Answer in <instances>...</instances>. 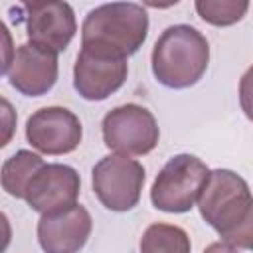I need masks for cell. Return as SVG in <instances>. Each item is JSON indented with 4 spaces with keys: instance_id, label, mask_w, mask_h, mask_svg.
<instances>
[{
    "instance_id": "obj_5",
    "label": "cell",
    "mask_w": 253,
    "mask_h": 253,
    "mask_svg": "<svg viewBox=\"0 0 253 253\" xmlns=\"http://www.w3.org/2000/svg\"><path fill=\"white\" fill-rule=\"evenodd\" d=\"M101 132L105 146L123 156H144L156 148L160 138L156 117L136 103L111 109L103 117Z\"/></svg>"
},
{
    "instance_id": "obj_3",
    "label": "cell",
    "mask_w": 253,
    "mask_h": 253,
    "mask_svg": "<svg viewBox=\"0 0 253 253\" xmlns=\"http://www.w3.org/2000/svg\"><path fill=\"white\" fill-rule=\"evenodd\" d=\"M210 168L194 154L172 156L156 174L150 188V202L156 210L166 213L190 211L210 178Z\"/></svg>"
},
{
    "instance_id": "obj_19",
    "label": "cell",
    "mask_w": 253,
    "mask_h": 253,
    "mask_svg": "<svg viewBox=\"0 0 253 253\" xmlns=\"http://www.w3.org/2000/svg\"><path fill=\"white\" fill-rule=\"evenodd\" d=\"M202 253H239V249L229 245V243H225V241H213Z\"/></svg>"
},
{
    "instance_id": "obj_15",
    "label": "cell",
    "mask_w": 253,
    "mask_h": 253,
    "mask_svg": "<svg viewBox=\"0 0 253 253\" xmlns=\"http://www.w3.org/2000/svg\"><path fill=\"white\" fill-rule=\"evenodd\" d=\"M194 8L198 16L211 26L225 28L237 24L249 10L247 0H196Z\"/></svg>"
},
{
    "instance_id": "obj_9",
    "label": "cell",
    "mask_w": 253,
    "mask_h": 253,
    "mask_svg": "<svg viewBox=\"0 0 253 253\" xmlns=\"http://www.w3.org/2000/svg\"><path fill=\"white\" fill-rule=\"evenodd\" d=\"M81 178L77 170L61 162H45L26 188L24 202L40 215L57 213L77 204Z\"/></svg>"
},
{
    "instance_id": "obj_14",
    "label": "cell",
    "mask_w": 253,
    "mask_h": 253,
    "mask_svg": "<svg viewBox=\"0 0 253 253\" xmlns=\"http://www.w3.org/2000/svg\"><path fill=\"white\" fill-rule=\"evenodd\" d=\"M138 249L140 253H192V243L180 225L152 223L144 229Z\"/></svg>"
},
{
    "instance_id": "obj_16",
    "label": "cell",
    "mask_w": 253,
    "mask_h": 253,
    "mask_svg": "<svg viewBox=\"0 0 253 253\" xmlns=\"http://www.w3.org/2000/svg\"><path fill=\"white\" fill-rule=\"evenodd\" d=\"M221 241L237 247V249H249L253 251V204L249 208V211L245 213V217L227 233L221 235Z\"/></svg>"
},
{
    "instance_id": "obj_13",
    "label": "cell",
    "mask_w": 253,
    "mask_h": 253,
    "mask_svg": "<svg viewBox=\"0 0 253 253\" xmlns=\"http://www.w3.org/2000/svg\"><path fill=\"white\" fill-rule=\"evenodd\" d=\"M45 164V160L32 150H18L12 156H8L2 164V188L8 196L24 200L26 188L30 180L36 176V172Z\"/></svg>"
},
{
    "instance_id": "obj_6",
    "label": "cell",
    "mask_w": 253,
    "mask_h": 253,
    "mask_svg": "<svg viewBox=\"0 0 253 253\" xmlns=\"http://www.w3.org/2000/svg\"><path fill=\"white\" fill-rule=\"evenodd\" d=\"M144 166L123 154L103 156L91 172V184L97 200L111 211H130L138 202L144 188Z\"/></svg>"
},
{
    "instance_id": "obj_4",
    "label": "cell",
    "mask_w": 253,
    "mask_h": 253,
    "mask_svg": "<svg viewBox=\"0 0 253 253\" xmlns=\"http://www.w3.org/2000/svg\"><path fill=\"white\" fill-rule=\"evenodd\" d=\"M251 204L253 196L249 184L233 170L215 168L210 172L196 206L202 219L221 237L245 217Z\"/></svg>"
},
{
    "instance_id": "obj_12",
    "label": "cell",
    "mask_w": 253,
    "mask_h": 253,
    "mask_svg": "<svg viewBox=\"0 0 253 253\" xmlns=\"http://www.w3.org/2000/svg\"><path fill=\"white\" fill-rule=\"evenodd\" d=\"M57 53L32 43H22L16 47V55L6 73V79L20 95L42 97L53 89V85L57 83Z\"/></svg>"
},
{
    "instance_id": "obj_18",
    "label": "cell",
    "mask_w": 253,
    "mask_h": 253,
    "mask_svg": "<svg viewBox=\"0 0 253 253\" xmlns=\"http://www.w3.org/2000/svg\"><path fill=\"white\" fill-rule=\"evenodd\" d=\"M2 36H4V59H2V75L6 77L10 65H12V59L16 55V49H12V38H10V32H8V26L2 24Z\"/></svg>"
},
{
    "instance_id": "obj_7",
    "label": "cell",
    "mask_w": 253,
    "mask_h": 253,
    "mask_svg": "<svg viewBox=\"0 0 253 253\" xmlns=\"http://www.w3.org/2000/svg\"><path fill=\"white\" fill-rule=\"evenodd\" d=\"M16 10L20 12L18 20L26 24L28 43L42 49L61 53L67 49L77 32L75 12L67 2H26Z\"/></svg>"
},
{
    "instance_id": "obj_10",
    "label": "cell",
    "mask_w": 253,
    "mask_h": 253,
    "mask_svg": "<svg viewBox=\"0 0 253 253\" xmlns=\"http://www.w3.org/2000/svg\"><path fill=\"white\" fill-rule=\"evenodd\" d=\"M126 75V59L81 49L73 63V89L85 101H105L125 85Z\"/></svg>"
},
{
    "instance_id": "obj_2",
    "label": "cell",
    "mask_w": 253,
    "mask_h": 253,
    "mask_svg": "<svg viewBox=\"0 0 253 253\" xmlns=\"http://www.w3.org/2000/svg\"><path fill=\"white\" fill-rule=\"evenodd\" d=\"M210 63V43L206 36L190 24L168 26L154 42L150 65L154 79L168 89H188L196 85Z\"/></svg>"
},
{
    "instance_id": "obj_11",
    "label": "cell",
    "mask_w": 253,
    "mask_h": 253,
    "mask_svg": "<svg viewBox=\"0 0 253 253\" xmlns=\"http://www.w3.org/2000/svg\"><path fill=\"white\" fill-rule=\"evenodd\" d=\"M93 231L89 210L75 204L69 210L40 215L36 235L43 253H79Z\"/></svg>"
},
{
    "instance_id": "obj_8",
    "label": "cell",
    "mask_w": 253,
    "mask_h": 253,
    "mask_svg": "<svg viewBox=\"0 0 253 253\" xmlns=\"http://www.w3.org/2000/svg\"><path fill=\"white\" fill-rule=\"evenodd\" d=\"M81 138V121L67 107H42L34 111L26 121V140L42 154H69L79 146Z\"/></svg>"
},
{
    "instance_id": "obj_17",
    "label": "cell",
    "mask_w": 253,
    "mask_h": 253,
    "mask_svg": "<svg viewBox=\"0 0 253 253\" xmlns=\"http://www.w3.org/2000/svg\"><path fill=\"white\" fill-rule=\"evenodd\" d=\"M239 105L245 117L253 123V65L239 79Z\"/></svg>"
},
{
    "instance_id": "obj_1",
    "label": "cell",
    "mask_w": 253,
    "mask_h": 253,
    "mask_svg": "<svg viewBox=\"0 0 253 253\" xmlns=\"http://www.w3.org/2000/svg\"><path fill=\"white\" fill-rule=\"evenodd\" d=\"M148 12L136 2H109L87 12L81 24V49L128 59L146 42Z\"/></svg>"
}]
</instances>
